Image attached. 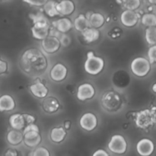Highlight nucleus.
<instances>
[{
    "label": "nucleus",
    "mask_w": 156,
    "mask_h": 156,
    "mask_svg": "<svg viewBox=\"0 0 156 156\" xmlns=\"http://www.w3.org/2000/svg\"><path fill=\"white\" fill-rule=\"evenodd\" d=\"M32 156H50V153L47 148L38 147L34 151Z\"/></svg>",
    "instance_id": "31"
},
{
    "label": "nucleus",
    "mask_w": 156,
    "mask_h": 156,
    "mask_svg": "<svg viewBox=\"0 0 156 156\" xmlns=\"http://www.w3.org/2000/svg\"><path fill=\"white\" fill-rule=\"evenodd\" d=\"M50 30V23L49 21L44 22L34 23L33 27H31L32 35L37 40L43 41L49 35Z\"/></svg>",
    "instance_id": "7"
},
{
    "label": "nucleus",
    "mask_w": 156,
    "mask_h": 156,
    "mask_svg": "<svg viewBox=\"0 0 156 156\" xmlns=\"http://www.w3.org/2000/svg\"><path fill=\"white\" fill-rule=\"evenodd\" d=\"M5 156H18V152L14 149H9L5 154Z\"/></svg>",
    "instance_id": "38"
},
{
    "label": "nucleus",
    "mask_w": 156,
    "mask_h": 156,
    "mask_svg": "<svg viewBox=\"0 0 156 156\" xmlns=\"http://www.w3.org/2000/svg\"><path fill=\"white\" fill-rule=\"evenodd\" d=\"M7 140L9 144L12 146H18L23 141V133L19 130H12L9 131L7 135Z\"/></svg>",
    "instance_id": "22"
},
{
    "label": "nucleus",
    "mask_w": 156,
    "mask_h": 156,
    "mask_svg": "<svg viewBox=\"0 0 156 156\" xmlns=\"http://www.w3.org/2000/svg\"><path fill=\"white\" fill-rule=\"evenodd\" d=\"M123 6L126 10L134 11L140 6V0H122Z\"/></svg>",
    "instance_id": "29"
},
{
    "label": "nucleus",
    "mask_w": 156,
    "mask_h": 156,
    "mask_svg": "<svg viewBox=\"0 0 156 156\" xmlns=\"http://www.w3.org/2000/svg\"><path fill=\"white\" fill-rule=\"evenodd\" d=\"M92 156H110L109 154L104 149H98V150L95 151L93 154Z\"/></svg>",
    "instance_id": "37"
},
{
    "label": "nucleus",
    "mask_w": 156,
    "mask_h": 156,
    "mask_svg": "<svg viewBox=\"0 0 156 156\" xmlns=\"http://www.w3.org/2000/svg\"><path fill=\"white\" fill-rule=\"evenodd\" d=\"M56 5H57V2L56 1H47V2L44 5V12L49 17H55L59 15L56 9Z\"/></svg>",
    "instance_id": "26"
},
{
    "label": "nucleus",
    "mask_w": 156,
    "mask_h": 156,
    "mask_svg": "<svg viewBox=\"0 0 156 156\" xmlns=\"http://www.w3.org/2000/svg\"><path fill=\"white\" fill-rule=\"evenodd\" d=\"M104 67L105 61L101 57L96 56L94 52H88L87 59L85 62V70L87 73L92 76H96L101 73Z\"/></svg>",
    "instance_id": "3"
},
{
    "label": "nucleus",
    "mask_w": 156,
    "mask_h": 156,
    "mask_svg": "<svg viewBox=\"0 0 156 156\" xmlns=\"http://www.w3.org/2000/svg\"><path fill=\"white\" fill-rule=\"evenodd\" d=\"M9 124L15 130L21 131L25 127V121H24L23 114H12L9 117Z\"/></svg>",
    "instance_id": "19"
},
{
    "label": "nucleus",
    "mask_w": 156,
    "mask_h": 156,
    "mask_svg": "<svg viewBox=\"0 0 156 156\" xmlns=\"http://www.w3.org/2000/svg\"><path fill=\"white\" fill-rule=\"evenodd\" d=\"M43 108L47 113L53 114L59 108V103L54 97H47L43 102Z\"/></svg>",
    "instance_id": "20"
},
{
    "label": "nucleus",
    "mask_w": 156,
    "mask_h": 156,
    "mask_svg": "<svg viewBox=\"0 0 156 156\" xmlns=\"http://www.w3.org/2000/svg\"><path fill=\"white\" fill-rule=\"evenodd\" d=\"M108 149L114 153L122 155L126 152L127 143L123 136L114 135L111 137L108 143Z\"/></svg>",
    "instance_id": "6"
},
{
    "label": "nucleus",
    "mask_w": 156,
    "mask_h": 156,
    "mask_svg": "<svg viewBox=\"0 0 156 156\" xmlns=\"http://www.w3.org/2000/svg\"><path fill=\"white\" fill-rule=\"evenodd\" d=\"M156 121L155 108L152 109H145L139 111L136 114L135 123L140 129H147L153 126Z\"/></svg>",
    "instance_id": "2"
},
{
    "label": "nucleus",
    "mask_w": 156,
    "mask_h": 156,
    "mask_svg": "<svg viewBox=\"0 0 156 156\" xmlns=\"http://www.w3.org/2000/svg\"><path fill=\"white\" fill-rule=\"evenodd\" d=\"M136 150L141 156H150L154 152V144L149 139H143L136 145Z\"/></svg>",
    "instance_id": "13"
},
{
    "label": "nucleus",
    "mask_w": 156,
    "mask_h": 156,
    "mask_svg": "<svg viewBox=\"0 0 156 156\" xmlns=\"http://www.w3.org/2000/svg\"><path fill=\"white\" fill-rule=\"evenodd\" d=\"M27 131H38V132H40V129L36 124H34V123H32V124L27 125V126L24 128L23 133H24L27 132Z\"/></svg>",
    "instance_id": "36"
},
{
    "label": "nucleus",
    "mask_w": 156,
    "mask_h": 156,
    "mask_svg": "<svg viewBox=\"0 0 156 156\" xmlns=\"http://www.w3.org/2000/svg\"><path fill=\"white\" fill-rule=\"evenodd\" d=\"M15 102L13 98L9 94H4L0 97V111H11L15 109Z\"/></svg>",
    "instance_id": "18"
},
{
    "label": "nucleus",
    "mask_w": 156,
    "mask_h": 156,
    "mask_svg": "<svg viewBox=\"0 0 156 156\" xmlns=\"http://www.w3.org/2000/svg\"><path fill=\"white\" fill-rule=\"evenodd\" d=\"M142 24L145 26L149 27H155L156 25V16L154 14L148 13L145 14L142 17Z\"/></svg>",
    "instance_id": "27"
},
{
    "label": "nucleus",
    "mask_w": 156,
    "mask_h": 156,
    "mask_svg": "<svg viewBox=\"0 0 156 156\" xmlns=\"http://www.w3.org/2000/svg\"><path fill=\"white\" fill-rule=\"evenodd\" d=\"M82 34L84 40L87 43H92L94 41H98V38L100 37V31L97 29L92 28V27L86 29Z\"/></svg>",
    "instance_id": "25"
},
{
    "label": "nucleus",
    "mask_w": 156,
    "mask_h": 156,
    "mask_svg": "<svg viewBox=\"0 0 156 156\" xmlns=\"http://www.w3.org/2000/svg\"><path fill=\"white\" fill-rule=\"evenodd\" d=\"M81 127L86 131H92L97 127V117L92 113H86L83 114L79 120Z\"/></svg>",
    "instance_id": "9"
},
{
    "label": "nucleus",
    "mask_w": 156,
    "mask_h": 156,
    "mask_svg": "<svg viewBox=\"0 0 156 156\" xmlns=\"http://www.w3.org/2000/svg\"><path fill=\"white\" fill-rule=\"evenodd\" d=\"M148 57L150 63H155L156 61V46H152L148 51Z\"/></svg>",
    "instance_id": "32"
},
{
    "label": "nucleus",
    "mask_w": 156,
    "mask_h": 156,
    "mask_svg": "<svg viewBox=\"0 0 156 156\" xmlns=\"http://www.w3.org/2000/svg\"><path fill=\"white\" fill-rule=\"evenodd\" d=\"M74 27L78 31L83 32L86 29L89 28L90 24L88 19L86 18V16L82 14L79 15L77 18L75 19L74 21Z\"/></svg>",
    "instance_id": "21"
},
{
    "label": "nucleus",
    "mask_w": 156,
    "mask_h": 156,
    "mask_svg": "<svg viewBox=\"0 0 156 156\" xmlns=\"http://www.w3.org/2000/svg\"><path fill=\"white\" fill-rule=\"evenodd\" d=\"M52 24L53 26V28L56 29L61 34L67 33L73 28V23L71 20L67 18H59L56 21H53Z\"/></svg>",
    "instance_id": "16"
},
{
    "label": "nucleus",
    "mask_w": 156,
    "mask_h": 156,
    "mask_svg": "<svg viewBox=\"0 0 156 156\" xmlns=\"http://www.w3.org/2000/svg\"><path fill=\"white\" fill-rule=\"evenodd\" d=\"M30 91L35 97L38 98H44L47 97L49 92L48 88L39 80L30 85Z\"/></svg>",
    "instance_id": "15"
},
{
    "label": "nucleus",
    "mask_w": 156,
    "mask_h": 156,
    "mask_svg": "<svg viewBox=\"0 0 156 156\" xmlns=\"http://www.w3.org/2000/svg\"><path fill=\"white\" fill-rule=\"evenodd\" d=\"M95 94V89L94 86L89 83H84L79 85L77 91V98L79 100L86 101L91 99Z\"/></svg>",
    "instance_id": "11"
},
{
    "label": "nucleus",
    "mask_w": 156,
    "mask_h": 156,
    "mask_svg": "<svg viewBox=\"0 0 156 156\" xmlns=\"http://www.w3.org/2000/svg\"><path fill=\"white\" fill-rule=\"evenodd\" d=\"M105 18L101 13H92L88 18L90 27L97 29L102 27L105 24Z\"/></svg>",
    "instance_id": "23"
},
{
    "label": "nucleus",
    "mask_w": 156,
    "mask_h": 156,
    "mask_svg": "<svg viewBox=\"0 0 156 156\" xmlns=\"http://www.w3.org/2000/svg\"><path fill=\"white\" fill-rule=\"evenodd\" d=\"M149 2H150L151 3H152V4H155V1L156 0H149Z\"/></svg>",
    "instance_id": "41"
},
{
    "label": "nucleus",
    "mask_w": 156,
    "mask_h": 156,
    "mask_svg": "<svg viewBox=\"0 0 156 156\" xmlns=\"http://www.w3.org/2000/svg\"><path fill=\"white\" fill-rule=\"evenodd\" d=\"M60 41L58 38L52 36H47L41 43V46L44 51L47 53H54L60 48Z\"/></svg>",
    "instance_id": "8"
},
{
    "label": "nucleus",
    "mask_w": 156,
    "mask_h": 156,
    "mask_svg": "<svg viewBox=\"0 0 156 156\" xmlns=\"http://www.w3.org/2000/svg\"><path fill=\"white\" fill-rule=\"evenodd\" d=\"M41 141L42 137L38 131H27L23 133V142L27 147H36Z\"/></svg>",
    "instance_id": "10"
},
{
    "label": "nucleus",
    "mask_w": 156,
    "mask_h": 156,
    "mask_svg": "<svg viewBox=\"0 0 156 156\" xmlns=\"http://www.w3.org/2000/svg\"><path fill=\"white\" fill-rule=\"evenodd\" d=\"M146 40L150 45H155L156 28L155 27H149L146 30Z\"/></svg>",
    "instance_id": "28"
},
{
    "label": "nucleus",
    "mask_w": 156,
    "mask_h": 156,
    "mask_svg": "<svg viewBox=\"0 0 156 156\" xmlns=\"http://www.w3.org/2000/svg\"><path fill=\"white\" fill-rule=\"evenodd\" d=\"M132 73L138 77H145L151 70V63L144 57H137L132 61L130 65Z\"/></svg>",
    "instance_id": "5"
},
{
    "label": "nucleus",
    "mask_w": 156,
    "mask_h": 156,
    "mask_svg": "<svg viewBox=\"0 0 156 156\" xmlns=\"http://www.w3.org/2000/svg\"><path fill=\"white\" fill-rule=\"evenodd\" d=\"M56 9L61 15H71L75 10V5L71 0H62L57 2Z\"/></svg>",
    "instance_id": "17"
},
{
    "label": "nucleus",
    "mask_w": 156,
    "mask_h": 156,
    "mask_svg": "<svg viewBox=\"0 0 156 156\" xmlns=\"http://www.w3.org/2000/svg\"><path fill=\"white\" fill-rule=\"evenodd\" d=\"M23 1L27 4L30 5L42 6L44 5L48 0H23Z\"/></svg>",
    "instance_id": "33"
},
{
    "label": "nucleus",
    "mask_w": 156,
    "mask_h": 156,
    "mask_svg": "<svg viewBox=\"0 0 156 156\" xmlns=\"http://www.w3.org/2000/svg\"><path fill=\"white\" fill-rule=\"evenodd\" d=\"M21 60L24 70L30 75L41 74L47 67L45 56L36 49L27 50L21 56Z\"/></svg>",
    "instance_id": "1"
},
{
    "label": "nucleus",
    "mask_w": 156,
    "mask_h": 156,
    "mask_svg": "<svg viewBox=\"0 0 156 156\" xmlns=\"http://www.w3.org/2000/svg\"><path fill=\"white\" fill-rule=\"evenodd\" d=\"M64 126H65V129H69L70 128V126H71V122L66 121L65 123V124H64Z\"/></svg>",
    "instance_id": "39"
},
{
    "label": "nucleus",
    "mask_w": 156,
    "mask_h": 156,
    "mask_svg": "<svg viewBox=\"0 0 156 156\" xmlns=\"http://www.w3.org/2000/svg\"><path fill=\"white\" fill-rule=\"evenodd\" d=\"M101 104L107 111L114 112L118 111L121 107L122 99L118 93L114 91H109L102 97Z\"/></svg>",
    "instance_id": "4"
},
{
    "label": "nucleus",
    "mask_w": 156,
    "mask_h": 156,
    "mask_svg": "<svg viewBox=\"0 0 156 156\" xmlns=\"http://www.w3.org/2000/svg\"><path fill=\"white\" fill-rule=\"evenodd\" d=\"M30 18L32 20L33 23H37V22H44V21H49L48 19L47 18V17L44 15L41 12H38L36 14H30Z\"/></svg>",
    "instance_id": "30"
},
{
    "label": "nucleus",
    "mask_w": 156,
    "mask_h": 156,
    "mask_svg": "<svg viewBox=\"0 0 156 156\" xmlns=\"http://www.w3.org/2000/svg\"><path fill=\"white\" fill-rule=\"evenodd\" d=\"M23 117H24V121H25V124L27 123V125L28 124H32V123H34L35 121V117L34 116L30 115V114H23Z\"/></svg>",
    "instance_id": "35"
},
{
    "label": "nucleus",
    "mask_w": 156,
    "mask_h": 156,
    "mask_svg": "<svg viewBox=\"0 0 156 156\" xmlns=\"http://www.w3.org/2000/svg\"><path fill=\"white\" fill-rule=\"evenodd\" d=\"M8 68H9V66H8V62L6 61L3 60L1 57H0V75L4 74L5 73L8 71Z\"/></svg>",
    "instance_id": "34"
},
{
    "label": "nucleus",
    "mask_w": 156,
    "mask_h": 156,
    "mask_svg": "<svg viewBox=\"0 0 156 156\" xmlns=\"http://www.w3.org/2000/svg\"><path fill=\"white\" fill-rule=\"evenodd\" d=\"M122 24L128 27H134L139 21V16L134 11L125 10L120 16Z\"/></svg>",
    "instance_id": "14"
},
{
    "label": "nucleus",
    "mask_w": 156,
    "mask_h": 156,
    "mask_svg": "<svg viewBox=\"0 0 156 156\" xmlns=\"http://www.w3.org/2000/svg\"><path fill=\"white\" fill-rule=\"evenodd\" d=\"M67 73H68V69L65 65L62 63H56L50 70V76L52 80L59 82L63 81L66 78Z\"/></svg>",
    "instance_id": "12"
},
{
    "label": "nucleus",
    "mask_w": 156,
    "mask_h": 156,
    "mask_svg": "<svg viewBox=\"0 0 156 156\" xmlns=\"http://www.w3.org/2000/svg\"><path fill=\"white\" fill-rule=\"evenodd\" d=\"M155 88H156V84H154V85H153V91H154V92H156Z\"/></svg>",
    "instance_id": "40"
},
{
    "label": "nucleus",
    "mask_w": 156,
    "mask_h": 156,
    "mask_svg": "<svg viewBox=\"0 0 156 156\" xmlns=\"http://www.w3.org/2000/svg\"><path fill=\"white\" fill-rule=\"evenodd\" d=\"M66 136V132L63 127H55L50 133V138L52 141L56 143H59L63 141Z\"/></svg>",
    "instance_id": "24"
}]
</instances>
